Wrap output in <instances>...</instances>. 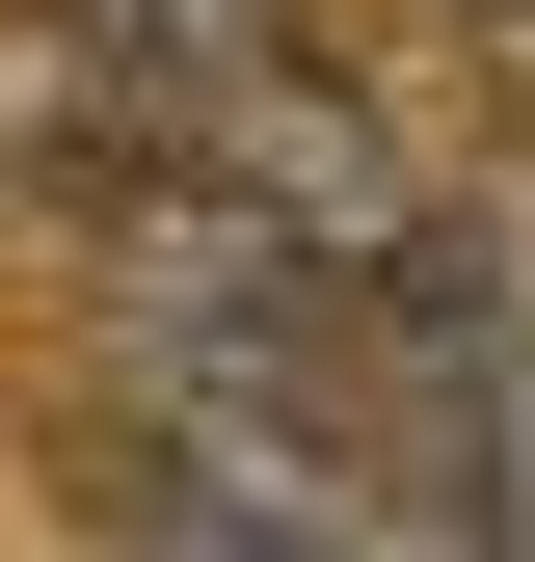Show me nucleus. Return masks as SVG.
Masks as SVG:
<instances>
[{"mask_svg": "<svg viewBox=\"0 0 535 562\" xmlns=\"http://www.w3.org/2000/svg\"><path fill=\"white\" fill-rule=\"evenodd\" d=\"M134 562H455V509H375V482H295V456H161Z\"/></svg>", "mask_w": 535, "mask_h": 562, "instance_id": "1", "label": "nucleus"}]
</instances>
